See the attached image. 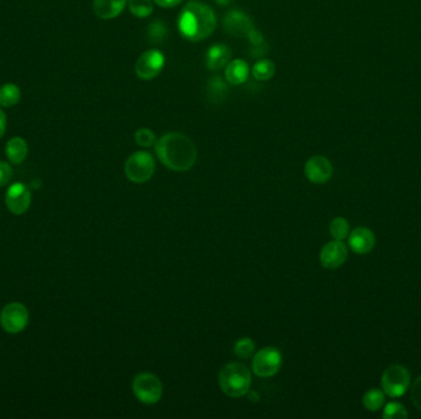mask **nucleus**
Here are the masks:
<instances>
[{
    "label": "nucleus",
    "mask_w": 421,
    "mask_h": 419,
    "mask_svg": "<svg viewBox=\"0 0 421 419\" xmlns=\"http://www.w3.org/2000/svg\"><path fill=\"white\" fill-rule=\"evenodd\" d=\"M148 44L160 46L168 37V26L163 20H154L148 25L146 33Z\"/></svg>",
    "instance_id": "obj_20"
},
{
    "label": "nucleus",
    "mask_w": 421,
    "mask_h": 419,
    "mask_svg": "<svg viewBox=\"0 0 421 419\" xmlns=\"http://www.w3.org/2000/svg\"><path fill=\"white\" fill-rule=\"evenodd\" d=\"M230 48L227 44H217L208 48L206 55V66L209 71H216L227 66L230 63Z\"/></svg>",
    "instance_id": "obj_15"
},
{
    "label": "nucleus",
    "mask_w": 421,
    "mask_h": 419,
    "mask_svg": "<svg viewBox=\"0 0 421 419\" xmlns=\"http://www.w3.org/2000/svg\"><path fill=\"white\" fill-rule=\"evenodd\" d=\"M223 28L225 33L234 37L248 38L255 30L250 17L243 10H230L223 19Z\"/></svg>",
    "instance_id": "obj_10"
},
{
    "label": "nucleus",
    "mask_w": 421,
    "mask_h": 419,
    "mask_svg": "<svg viewBox=\"0 0 421 419\" xmlns=\"http://www.w3.org/2000/svg\"><path fill=\"white\" fill-rule=\"evenodd\" d=\"M155 171V161L152 154L137 152L132 154L125 163V174L133 184H144L152 179Z\"/></svg>",
    "instance_id": "obj_5"
},
{
    "label": "nucleus",
    "mask_w": 421,
    "mask_h": 419,
    "mask_svg": "<svg viewBox=\"0 0 421 419\" xmlns=\"http://www.w3.org/2000/svg\"><path fill=\"white\" fill-rule=\"evenodd\" d=\"M126 4L127 0H94L93 9L96 17L111 20L120 15Z\"/></svg>",
    "instance_id": "obj_16"
},
{
    "label": "nucleus",
    "mask_w": 421,
    "mask_h": 419,
    "mask_svg": "<svg viewBox=\"0 0 421 419\" xmlns=\"http://www.w3.org/2000/svg\"><path fill=\"white\" fill-rule=\"evenodd\" d=\"M179 31L184 37L197 42L209 37L217 26V17L214 9L205 3L191 0L179 15Z\"/></svg>",
    "instance_id": "obj_2"
},
{
    "label": "nucleus",
    "mask_w": 421,
    "mask_h": 419,
    "mask_svg": "<svg viewBox=\"0 0 421 419\" xmlns=\"http://www.w3.org/2000/svg\"><path fill=\"white\" fill-rule=\"evenodd\" d=\"M154 147L162 163L176 172H185L196 163V147L185 134L178 132L166 133L159 138Z\"/></svg>",
    "instance_id": "obj_1"
},
{
    "label": "nucleus",
    "mask_w": 421,
    "mask_h": 419,
    "mask_svg": "<svg viewBox=\"0 0 421 419\" xmlns=\"http://www.w3.org/2000/svg\"><path fill=\"white\" fill-rule=\"evenodd\" d=\"M282 365V353L276 347L260 349L252 358V371L259 377L276 375Z\"/></svg>",
    "instance_id": "obj_8"
},
{
    "label": "nucleus",
    "mask_w": 421,
    "mask_h": 419,
    "mask_svg": "<svg viewBox=\"0 0 421 419\" xmlns=\"http://www.w3.org/2000/svg\"><path fill=\"white\" fill-rule=\"evenodd\" d=\"M135 141L137 143L139 147L151 148L155 145L157 142V136L154 134L153 131L148 130V128H141L136 132L135 134Z\"/></svg>",
    "instance_id": "obj_29"
},
{
    "label": "nucleus",
    "mask_w": 421,
    "mask_h": 419,
    "mask_svg": "<svg viewBox=\"0 0 421 419\" xmlns=\"http://www.w3.org/2000/svg\"><path fill=\"white\" fill-rule=\"evenodd\" d=\"M164 55L158 49H148L139 55L136 63V74L142 80H152L164 68Z\"/></svg>",
    "instance_id": "obj_9"
},
{
    "label": "nucleus",
    "mask_w": 421,
    "mask_h": 419,
    "mask_svg": "<svg viewBox=\"0 0 421 419\" xmlns=\"http://www.w3.org/2000/svg\"><path fill=\"white\" fill-rule=\"evenodd\" d=\"M30 315L28 307L22 303H10L0 312V325L9 335L20 333L28 327Z\"/></svg>",
    "instance_id": "obj_7"
},
{
    "label": "nucleus",
    "mask_w": 421,
    "mask_h": 419,
    "mask_svg": "<svg viewBox=\"0 0 421 419\" xmlns=\"http://www.w3.org/2000/svg\"><path fill=\"white\" fill-rule=\"evenodd\" d=\"M304 175L308 181L316 185H322L328 182L333 176V165L329 159L323 155H314L307 160L304 165Z\"/></svg>",
    "instance_id": "obj_12"
},
{
    "label": "nucleus",
    "mask_w": 421,
    "mask_h": 419,
    "mask_svg": "<svg viewBox=\"0 0 421 419\" xmlns=\"http://www.w3.org/2000/svg\"><path fill=\"white\" fill-rule=\"evenodd\" d=\"M6 206L14 215H22L31 206V192L24 184L11 185L6 195Z\"/></svg>",
    "instance_id": "obj_11"
},
{
    "label": "nucleus",
    "mask_w": 421,
    "mask_h": 419,
    "mask_svg": "<svg viewBox=\"0 0 421 419\" xmlns=\"http://www.w3.org/2000/svg\"><path fill=\"white\" fill-rule=\"evenodd\" d=\"M249 42L252 44V48H250V55L254 58H259V57H263L264 55H266L268 52V44L264 38L263 33H259L257 28L249 35Z\"/></svg>",
    "instance_id": "obj_24"
},
{
    "label": "nucleus",
    "mask_w": 421,
    "mask_h": 419,
    "mask_svg": "<svg viewBox=\"0 0 421 419\" xmlns=\"http://www.w3.org/2000/svg\"><path fill=\"white\" fill-rule=\"evenodd\" d=\"M130 11L136 17H148L153 12L152 0H128Z\"/></svg>",
    "instance_id": "obj_26"
},
{
    "label": "nucleus",
    "mask_w": 421,
    "mask_h": 419,
    "mask_svg": "<svg viewBox=\"0 0 421 419\" xmlns=\"http://www.w3.org/2000/svg\"><path fill=\"white\" fill-rule=\"evenodd\" d=\"M218 6H228L230 3V0H214Z\"/></svg>",
    "instance_id": "obj_34"
},
{
    "label": "nucleus",
    "mask_w": 421,
    "mask_h": 419,
    "mask_svg": "<svg viewBox=\"0 0 421 419\" xmlns=\"http://www.w3.org/2000/svg\"><path fill=\"white\" fill-rule=\"evenodd\" d=\"M184 0H154V3L157 6H162V8H175V6H180Z\"/></svg>",
    "instance_id": "obj_32"
},
{
    "label": "nucleus",
    "mask_w": 421,
    "mask_h": 419,
    "mask_svg": "<svg viewBox=\"0 0 421 419\" xmlns=\"http://www.w3.org/2000/svg\"><path fill=\"white\" fill-rule=\"evenodd\" d=\"M275 71H276V66H275L274 62L270 60H257V63L252 66V76L257 79V80H261V82H266L273 79V76L275 75Z\"/></svg>",
    "instance_id": "obj_23"
},
{
    "label": "nucleus",
    "mask_w": 421,
    "mask_h": 419,
    "mask_svg": "<svg viewBox=\"0 0 421 419\" xmlns=\"http://www.w3.org/2000/svg\"><path fill=\"white\" fill-rule=\"evenodd\" d=\"M381 386L386 396L398 398L411 387V374L403 365H390L381 377Z\"/></svg>",
    "instance_id": "obj_4"
},
{
    "label": "nucleus",
    "mask_w": 421,
    "mask_h": 419,
    "mask_svg": "<svg viewBox=\"0 0 421 419\" xmlns=\"http://www.w3.org/2000/svg\"><path fill=\"white\" fill-rule=\"evenodd\" d=\"M22 98V90L17 87V84L8 82L0 87V106L1 107H12L19 104Z\"/></svg>",
    "instance_id": "obj_21"
},
{
    "label": "nucleus",
    "mask_w": 421,
    "mask_h": 419,
    "mask_svg": "<svg viewBox=\"0 0 421 419\" xmlns=\"http://www.w3.org/2000/svg\"><path fill=\"white\" fill-rule=\"evenodd\" d=\"M411 401L414 403L416 409L421 411V376H419L411 386Z\"/></svg>",
    "instance_id": "obj_31"
},
{
    "label": "nucleus",
    "mask_w": 421,
    "mask_h": 419,
    "mask_svg": "<svg viewBox=\"0 0 421 419\" xmlns=\"http://www.w3.org/2000/svg\"><path fill=\"white\" fill-rule=\"evenodd\" d=\"M218 384L228 398H243L250 390L252 373L239 362L228 363L219 371Z\"/></svg>",
    "instance_id": "obj_3"
},
{
    "label": "nucleus",
    "mask_w": 421,
    "mask_h": 419,
    "mask_svg": "<svg viewBox=\"0 0 421 419\" xmlns=\"http://www.w3.org/2000/svg\"><path fill=\"white\" fill-rule=\"evenodd\" d=\"M386 402V393L379 389H370L362 398V404L370 412H376L383 407Z\"/></svg>",
    "instance_id": "obj_22"
},
{
    "label": "nucleus",
    "mask_w": 421,
    "mask_h": 419,
    "mask_svg": "<svg viewBox=\"0 0 421 419\" xmlns=\"http://www.w3.org/2000/svg\"><path fill=\"white\" fill-rule=\"evenodd\" d=\"M376 245V236L368 228H356L349 235V246L357 255H367Z\"/></svg>",
    "instance_id": "obj_14"
},
{
    "label": "nucleus",
    "mask_w": 421,
    "mask_h": 419,
    "mask_svg": "<svg viewBox=\"0 0 421 419\" xmlns=\"http://www.w3.org/2000/svg\"><path fill=\"white\" fill-rule=\"evenodd\" d=\"M6 155L8 160L14 165H20L28 158V145L22 136H14L8 141L6 145Z\"/></svg>",
    "instance_id": "obj_17"
},
{
    "label": "nucleus",
    "mask_w": 421,
    "mask_h": 419,
    "mask_svg": "<svg viewBox=\"0 0 421 419\" xmlns=\"http://www.w3.org/2000/svg\"><path fill=\"white\" fill-rule=\"evenodd\" d=\"M255 353V343L252 338H241L234 344V354L241 359H249Z\"/></svg>",
    "instance_id": "obj_27"
},
{
    "label": "nucleus",
    "mask_w": 421,
    "mask_h": 419,
    "mask_svg": "<svg viewBox=\"0 0 421 419\" xmlns=\"http://www.w3.org/2000/svg\"><path fill=\"white\" fill-rule=\"evenodd\" d=\"M329 230H330V235L333 236L334 240L343 241L350 234V225L346 219L338 217L332 220Z\"/></svg>",
    "instance_id": "obj_25"
},
{
    "label": "nucleus",
    "mask_w": 421,
    "mask_h": 419,
    "mask_svg": "<svg viewBox=\"0 0 421 419\" xmlns=\"http://www.w3.org/2000/svg\"><path fill=\"white\" fill-rule=\"evenodd\" d=\"M12 179V169L6 161L0 160V187L8 185Z\"/></svg>",
    "instance_id": "obj_30"
},
{
    "label": "nucleus",
    "mask_w": 421,
    "mask_h": 419,
    "mask_svg": "<svg viewBox=\"0 0 421 419\" xmlns=\"http://www.w3.org/2000/svg\"><path fill=\"white\" fill-rule=\"evenodd\" d=\"M6 125H8V118L6 112L0 109V139L6 134Z\"/></svg>",
    "instance_id": "obj_33"
},
{
    "label": "nucleus",
    "mask_w": 421,
    "mask_h": 419,
    "mask_svg": "<svg viewBox=\"0 0 421 419\" xmlns=\"http://www.w3.org/2000/svg\"><path fill=\"white\" fill-rule=\"evenodd\" d=\"M249 73L250 69L246 60H232L225 66V80L232 85H241L248 80Z\"/></svg>",
    "instance_id": "obj_18"
},
{
    "label": "nucleus",
    "mask_w": 421,
    "mask_h": 419,
    "mask_svg": "<svg viewBox=\"0 0 421 419\" xmlns=\"http://www.w3.org/2000/svg\"><path fill=\"white\" fill-rule=\"evenodd\" d=\"M347 257H349L347 246L345 245L341 240H333L322 249L319 260L324 268L336 269L344 265Z\"/></svg>",
    "instance_id": "obj_13"
},
{
    "label": "nucleus",
    "mask_w": 421,
    "mask_h": 419,
    "mask_svg": "<svg viewBox=\"0 0 421 419\" xmlns=\"http://www.w3.org/2000/svg\"><path fill=\"white\" fill-rule=\"evenodd\" d=\"M228 93H230L228 85L221 76H214L209 79L206 87V95L209 104L219 105L225 102Z\"/></svg>",
    "instance_id": "obj_19"
},
{
    "label": "nucleus",
    "mask_w": 421,
    "mask_h": 419,
    "mask_svg": "<svg viewBox=\"0 0 421 419\" xmlns=\"http://www.w3.org/2000/svg\"><path fill=\"white\" fill-rule=\"evenodd\" d=\"M382 417L384 419H406L408 411L404 404L399 402H389L386 404L383 411Z\"/></svg>",
    "instance_id": "obj_28"
},
{
    "label": "nucleus",
    "mask_w": 421,
    "mask_h": 419,
    "mask_svg": "<svg viewBox=\"0 0 421 419\" xmlns=\"http://www.w3.org/2000/svg\"><path fill=\"white\" fill-rule=\"evenodd\" d=\"M132 390L138 401L144 404L159 402L163 396V384L157 375L152 373H141L132 382Z\"/></svg>",
    "instance_id": "obj_6"
}]
</instances>
